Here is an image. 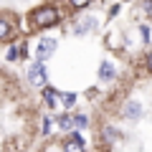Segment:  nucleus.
<instances>
[{"mask_svg":"<svg viewBox=\"0 0 152 152\" xmlns=\"http://www.w3.org/2000/svg\"><path fill=\"white\" fill-rule=\"evenodd\" d=\"M31 20H33V26H36V28H53L56 23L61 20V13H58V8H56V5H41V8L33 10Z\"/></svg>","mask_w":152,"mask_h":152,"instance_id":"obj_1","label":"nucleus"},{"mask_svg":"<svg viewBox=\"0 0 152 152\" xmlns=\"http://www.w3.org/2000/svg\"><path fill=\"white\" fill-rule=\"evenodd\" d=\"M53 51H56V41H53V38H41V41H38V48H36L38 64L48 61L51 56H53Z\"/></svg>","mask_w":152,"mask_h":152,"instance_id":"obj_2","label":"nucleus"},{"mask_svg":"<svg viewBox=\"0 0 152 152\" xmlns=\"http://www.w3.org/2000/svg\"><path fill=\"white\" fill-rule=\"evenodd\" d=\"M28 79H31V84H36V86H46V66L43 64H33L31 69H28Z\"/></svg>","mask_w":152,"mask_h":152,"instance_id":"obj_3","label":"nucleus"},{"mask_svg":"<svg viewBox=\"0 0 152 152\" xmlns=\"http://www.w3.org/2000/svg\"><path fill=\"white\" fill-rule=\"evenodd\" d=\"M64 152H86L84 137H81V134H71L69 140L64 142Z\"/></svg>","mask_w":152,"mask_h":152,"instance_id":"obj_4","label":"nucleus"},{"mask_svg":"<svg viewBox=\"0 0 152 152\" xmlns=\"http://www.w3.org/2000/svg\"><path fill=\"white\" fill-rule=\"evenodd\" d=\"M122 112H124V117H129V119H140V117H142V107H140V102H127Z\"/></svg>","mask_w":152,"mask_h":152,"instance_id":"obj_5","label":"nucleus"},{"mask_svg":"<svg viewBox=\"0 0 152 152\" xmlns=\"http://www.w3.org/2000/svg\"><path fill=\"white\" fill-rule=\"evenodd\" d=\"M10 36H13V28H10V23L0 18V41H8Z\"/></svg>","mask_w":152,"mask_h":152,"instance_id":"obj_6","label":"nucleus"},{"mask_svg":"<svg viewBox=\"0 0 152 152\" xmlns=\"http://www.w3.org/2000/svg\"><path fill=\"white\" fill-rule=\"evenodd\" d=\"M43 99H46V104H48L51 109L56 107V91H53L51 86H43Z\"/></svg>","mask_w":152,"mask_h":152,"instance_id":"obj_7","label":"nucleus"},{"mask_svg":"<svg viewBox=\"0 0 152 152\" xmlns=\"http://www.w3.org/2000/svg\"><path fill=\"white\" fill-rule=\"evenodd\" d=\"M58 127L61 129H74V117H69V114H64V117H58Z\"/></svg>","mask_w":152,"mask_h":152,"instance_id":"obj_8","label":"nucleus"},{"mask_svg":"<svg viewBox=\"0 0 152 152\" xmlns=\"http://www.w3.org/2000/svg\"><path fill=\"white\" fill-rule=\"evenodd\" d=\"M86 124H89L86 114H76V117H74V127H76V129H86Z\"/></svg>","mask_w":152,"mask_h":152,"instance_id":"obj_9","label":"nucleus"},{"mask_svg":"<svg viewBox=\"0 0 152 152\" xmlns=\"http://www.w3.org/2000/svg\"><path fill=\"white\" fill-rule=\"evenodd\" d=\"M104 137H107V142H117L119 140V132L114 129V127H107V129H104Z\"/></svg>","mask_w":152,"mask_h":152,"instance_id":"obj_10","label":"nucleus"},{"mask_svg":"<svg viewBox=\"0 0 152 152\" xmlns=\"http://www.w3.org/2000/svg\"><path fill=\"white\" fill-rule=\"evenodd\" d=\"M99 76H102V79H112V76H114L112 66H109V64H102V69H99Z\"/></svg>","mask_w":152,"mask_h":152,"instance_id":"obj_11","label":"nucleus"},{"mask_svg":"<svg viewBox=\"0 0 152 152\" xmlns=\"http://www.w3.org/2000/svg\"><path fill=\"white\" fill-rule=\"evenodd\" d=\"M69 3H71V8H86L91 0H69Z\"/></svg>","mask_w":152,"mask_h":152,"instance_id":"obj_12","label":"nucleus"},{"mask_svg":"<svg viewBox=\"0 0 152 152\" xmlns=\"http://www.w3.org/2000/svg\"><path fill=\"white\" fill-rule=\"evenodd\" d=\"M61 99H64V104H66V107H71V104L76 102V96H74V94H61Z\"/></svg>","mask_w":152,"mask_h":152,"instance_id":"obj_13","label":"nucleus"},{"mask_svg":"<svg viewBox=\"0 0 152 152\" xmlns=\"http://www.w3.org/2000/svg\"><path fill=\"white\" fill-rule=\"evenodd\" d=\"M51 127H53V122H51V119H43V134H51V132H53Z\"/></svg>","mask_w":152,"mask_h":152,"instance_id":"obj_14","label":"nucleus"},{"mask_svg":"<svg viewBox=\"0 0 152 152\" xmlns=\"http://www.w3.org/2000/svg\"><path fill=\"white\" fill-rule=\"evenodd\" d=\"M140 33H142V38H145V41H150V28H147V26H142Z\"/></svg>","mask_w":152,"mask_h":152,"instance_id":"obj_15","label":"nucleus"},{"mask_svg":"<svg viewBox=\"0 0 152 152\" xmlns=\"http://www.w3.org/2000/svg\"><path fill=\"white\" fill-rule=\"evenodd\" d=\"M142 8H145V10L152 15V0H145V3H142Z\"/></svg>","mask_w":152,"mask_h":152,"instance_id":"obj_16","label":"nucleus"},{"mask_svg":"<svg viewBox=\"0 0 152 152\" xmlns=\"http://www.w3.org/2000/svg\"><path fill=\"white\" fill-rule=\"evenodd\" d=\"M8 58H10V61H13V58H18V46H13V48H10V53H8Z\"/></svg>","mask_w":152,"mask_h":152,"instance_id":"obj_17","label":"nucleus"},{"mask_svg":"<svg viewBox=\"0 0 152 152\" xmlns=\"http://www.w3.org/2000/svg\"><path fill=\"white\" fill-rule=\"evenodd\" d=\"M147 69L152 71V51H150V53H147Z\"/></svg>","mask_w":152,"mask_h":152,"instance_id":"obj_18","label":"nucleus"}]
</instances>
